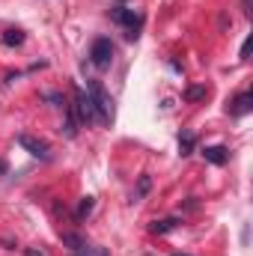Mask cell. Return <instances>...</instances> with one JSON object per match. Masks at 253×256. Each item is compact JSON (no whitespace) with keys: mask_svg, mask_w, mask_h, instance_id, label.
Here are the masks:
<instances>
[{"mask_svg":"<svg viewBox=\"0 0 253 256\" xmlns=\"http://www.w3.org/2000/svg\"><path fill=\"white\" fill-rule=\"evenodd\" d=\"M90 60H92L96 68H108V66L114 63V42L104 39V36H98L92 42V48H90Z\"/></svg>","mask_w":253,"mask_h":256,"instance_id":"3957f363","label":"cell"},{"mask_svg":"<svg viewBox=\"0 0 253 256\" xmlns=\"http://www.w3.org/2000/svg\"><path fill=\"white\" fill-rule=\"evenodd\" d=\"M90 102L96 108V120L110 126V120H114V98L108 96V90L98 80H90Z\"/></svg>","mask_w":253,"mask_h":256,"instance_id":"6da1fadb","label":"cell"},{"mask_svg":"<svg viewBox=\"0 0 253 256\" xmlns=\"http://www.w3.org/2000/svg\"><path fill=\"white\" fill-rule=\"evenodd\" d=\"M110 18H114L116 24L128 27V39H134V36H137L134 30H137V27H140V21H143V18H140V15L134 12V9H126V6H116V9L110 12Z\"/></svg>","mask_w":253,"mask_h":256,"instance_id":"5b68a950","label":"cell"},{"mask_svg":"<svg viewBox=\"0 0 253 256\" xmlns=\"http://www.w3.org/2000/svg\"><path fill=\"white\" fill-rule=\"evenodd\" d=\"M92 206H96V200H92V196H84V200H80V206H78V212H74V218H78V220H84V218L92 212Z\"/></svg>","mask_w":253,"mask_h":256,"instance_id":"4fadbf2b","label":"cell"},{"mask_svg":"<svg viewBox=\"0 0 253 256\" xmlns=\"http://www.w3.org/2000/svg\"><path fill=\"white\" fill-rule=\"evenodd\" d=\"M202 158H206L208 164H214V167H220V164H226V158H230V152H226L224 146H206V152H202Z\"/></svg>","mask_w":253,"mask_h":256,"instance_id":"52a82bcc","label":"cell"},{"mask_svg":"<svg viewBox=\"0 0 253 256\" xmlns=\"http://www.w3.org/2000/svg\"><path fill=\"white\" fill-rule=\"evenodd\" d=\"M208 96V86L206 84H194L185 90V102H200V98H206Z\"/></svg>","mask_w":253,"mask_h":256,"instance_id":"8fae6325","label":"cell"},{"mask_svg":"<svg viewBox=\"0 0 253 256\" xmlns=\"http://www.w3.org/2000/svg\"><path fill=\"white\" fill-rule=\"evenodd\" d=\"M24 256H45V250H42V248H27Z\"/></svg>","mask_w":253,"mask_h":256,"instance_id":"2e32d148","label":"cell"},{"mask_svg":"<svg viewBox=\"0 0 253 256\" xmlns=\"http://www.w3.org/2000/svg\"><path fill=\"white\" fill-rule=\"evenodd\" d=\"M18 146L24 152H30L33 158L39 161H51V146L42 140V137H33V134H18Z\"/></svg>","mask_w":253,"mask_h":256,"instance_id":"277c9868","label":"cell"},{"mask_svg":"<svg viewBox=\"0 0 253 256\" xmlns=\"http://www.w3.org/2000/svg\"><path fill=\"white\" fill-rule=\"evenodd\" d=\"M72 114H74V120H78L80 126L96 122V108H92V102H90V96H86L84 90H74V104H72Z\"/></svg>","mask_w":253,"mask_h":256,"instance_id":"7a4b0ae2","label":"cell"},{"mask_svg":"<svg viewBox=\"0 0 253 256\" xmlns=\"http://www.w3.org/2000/svg\"><path fill=\"white\" fill-rule=\"evenodd\" d=\"M3 45H6V48H18V45H24V30L9 27V30L3 33Z\"/></svg>","mask_w":253,"mask_h":256,"instance_id":"9c48e42d","label":"cell"},{"mask_svg":"<svg viewBox=\"0 0 253 256\" xmlns=\"http://www.w3.org/2000/svg\"><path fill=\"white\" fill-rule=\"evenodd\" d=\"M248 54H250V36H248L244 45H242V60H248Z\"/></svg>","mask_w":253,"mask_h":256,"instance_id":"9a60e30c","label":"cell"},{"mask_svg":"<svg viewBox=\"0 0 253 256\" xmlns=\"http://www.w3.org/2000/svg\"><path fill=\"white\" fill-rule=\"evenodd\" d=\"M226 110H230L232 116H248V114L253 110V96H250V92H238V96L230 102V108H226Z\"/></svg>","mask_w":253,"mask_h":256,"instance_id":"8992f818","label":"cell"},{"mask_svg":"<svg viewBox=\"0 0 253 256\" xmlns=\"http://www.w3.org/2000/svg\"><path fill=\"white\" fill-rule=\"evenodd\" d=\"M194 146H196L194 131H182V134H179V155H190V152H194Z\"/></svg>","mask_w":253,"mask_h":256,"instance_id":"30bf717a","label":"cell"},{"mask_svg":"<svg viewBox=\"0 0 253 256\" xmlns=\"http://www.w3.org/2000/svg\"><path fill=\"white\" fill-rule=\"evenodd\" d=\"M149 188H152V179H149V176H140V182H137V191H134V200H140V196L149 191Z\"/></svg>","mask_w":253,"mask_h":256,"instance_id":"5bb4252c","label":"cell"},{"mask_svg":"<svg viewBox=\"0 0 253 256\" xmlns=\"http://www.w3.org/2000/svg\"><path fill=\"white\" fill-rule=\"evenodd\" d=\"M176 226H179V220H176V218H164V220H152V226H149V230H152L155 236H167V232H173Z\"/></svg>","mask_w":253,"mask_h":256,"instance_id":"ba28073f","label":"cell"},{"mask_svg":"<svg viewBox=\"0 0 253 256\" xmlns=\"http://www.w3.org/2000/svg\"><path fill=\"white\" fill-rule=\"evenodd\" d=\"M6 173H9V164H6V158L0 155V176H6Z\"/></svg>","mask_w":253,"mask_h":256,"instance_id":"e0dca14e","label":"cell"},{"mask_svg":"<svg viewBox=\"0 0 253 256\" xmlns=\"http://www.w3.org/2000/svg\"><path fill=\"white\" fill-rule=\"evenodd\" d=\"M63 244H68L72 250H84L86 248V242L80 236H74V232H63Z\"/></svg>","mask_w":253,"mask_h":256,"instance_id":"7c38bea8","label":"cell"},{"mask_svg":"<svg viewBox=\"0 0 253 256\" xmlns=\"http://www.w3.org/2000/svg\"><path fill=\"white\" fill-rule=\"evenodd\" d=\"M176 256H185V254H176Z\"/></svg>","mask_w":253,"mask_h":256,"instance_id":"ac0fdd59","label":"cell"}]
</instances>
